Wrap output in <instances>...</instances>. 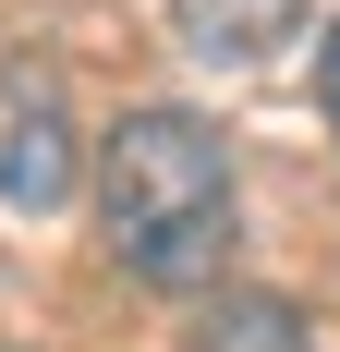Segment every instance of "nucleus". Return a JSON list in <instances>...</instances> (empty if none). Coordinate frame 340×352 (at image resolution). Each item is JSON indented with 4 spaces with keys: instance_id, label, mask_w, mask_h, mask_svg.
Wrapping results in <instances>:
<instances>
[{
    "instance_id": "1",
    "label": "nucleus",
    "mask_w": 340,
    "mask_h": 352,
    "mask_svg": "<svg viewBox=\"0 0 340 352\" xmlns=\"http://www.w3.org/2000/svg\"><path fill=\"white\" fill-rule=\"evenodd\" d=\"M98 231H109V255H122L134 292H206L231 267V231H243L219 122H195V109H134V122L98 146Z\"/></svg>"
},
{
    "instance_id": "2",
    "label": "nucleus",
    "mask_w": 340,
    "mask_h": 352,
    "mask_svg": "<svg viewBox=\"0 0 340 352\" xmlns=\"http://www.w3.org/2000/svg\"><path fill=\"white\" fill-rule=\"evenodd\" d=\"M0 207H25V219L73 207V122H61L49 85H25L12 122H0Z\"/></svg>"
},
{
    "instance_id": "3",
    "label": "nucleus",
    "mask_w": 340,
    "mask_h": 352,
    "mask_svg": "<svg viewBox=\"0 0 340 352\" xmlns=\"http://www.w3.org/2000/svg\"><path fill=\"white\" fill-rule=\"evenodd\" d=\"M170 25H182V49L219 73H255L292 49V25H304V0H170Z\"/></svg>"
},
{
    "instance_id": "4",
    "label": "nucleus",
    "mask_w": 340,
    "mask_h": 352,
    "mask_svg": "<svg viewBox=\"0 0 340 352\" xmlns=\"http://www.w3.org/2000/svg\"><path fill=\"white\" fill-rule=\"evenodd\" d=\"M316 98H328V134H340V25H328V61H316Z\"/></svg>"
}]
</instances>
